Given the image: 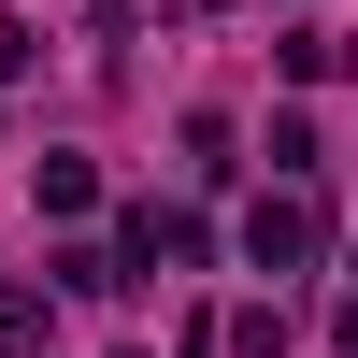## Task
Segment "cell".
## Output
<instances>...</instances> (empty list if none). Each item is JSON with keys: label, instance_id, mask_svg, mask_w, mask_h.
Instances as JSON below:
<instances>
[{"label": "cell", "instance_id": "6da1fadb", "mask_svg": "<svg viewBox=\"0 0 358 358\" xmlns=\"http://www.w3.org/2000/svg\"><path fill=\"white\" fill-rule=\"evenodd\" d=\"M244 244H258V273H301V258H315V201H301V187H287V201H258V215H244Z\"/></svg>", "mask_w": 358, "mask_h": 358}]
</instances>
